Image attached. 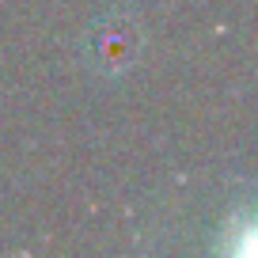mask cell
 I'll return each mask as SVG.
<instances>
[{
    "mask_svg": "<svg viewBox=\"0 0 258 258\" xmlns=\"http://www.w3.org/2000/svg\"><path fill=\"white\" fill-rule=\"evenodd\" d=\"M76 53H80V64L95 76V80H103V84L125 80V76L137 69L141 53H145V27H141V16L129 12V8L103 12V16L84 31Z\"/></svg>",
    "mask_w": 258,
    "mask_h": 258,
    "instance_id": "obj_1",
    "label": "cell"
}]
</instances>
